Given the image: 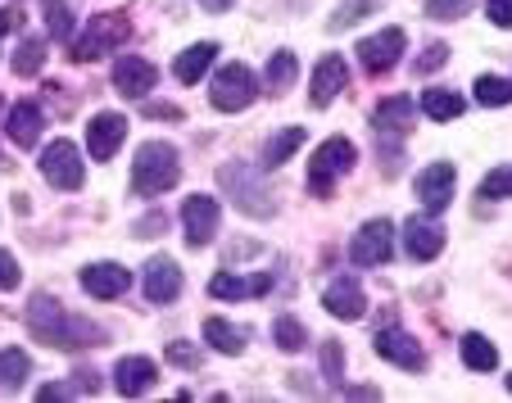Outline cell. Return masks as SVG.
Instances as JSON below:
<instances>
[{"instance_id":"6da1fadb","label":"cell","mask_w":512,"mask_h":403,"mask_svg":"<svg viewBox=\"0 0 512 403\" xmlns=\"http://www.w3.org/2000/svg\"><path fill=\"white\" fill-rule=\"evenodd\" d=\"M28 322H32V331H37V340H46V345H55V349H91V345H105L109 340L105 327H96V322H87V317H73L50 295L32 299Z\"/></svg>"},{"instance_id":"7a4b0ae2","label":"cell","mask_w":512,"mask_h":403,"mask_svg":"<svg viewBox=\"0 0 512 403\" xmlns=\"http://www.w3.org/2000/svg\"><path fill=\"white\" fill-rule=\"evenodd\" d=\"M182 182V159L168 141H145L136 150V164H132V191L136 195H164Z\"/></svg>"},{"instance_id":"3957f363","label":"cell","mask_w":512,"mask_h":403,"mask_svg":"<svg viewBox=\"0 0 512 403\" xmlns=\"http://www.w3.org/2000/svg\"><path fill=\"white\" fill-rule=\"evenodd\" d=\"M218 186L232 195V204L250 218H272L277 213V200H272L268 182L254 173V164H223L218 168Z\"/></svg>"},{"instance_id":"277c9868","label":"cell","mask_w":512,"mask_h":403,"mask_svg":"<svg viewBox=\"0 0 512 403\" xmlns=\"http://www.w3.org/2000/svg\"><path fill=\"white\" fill-rule=\"evenodd\" d=\"M127 32H132V23H127L123 14H96V19H91V28L82 32V37L68 41V59H78V64H91V59H100L105 50L123 46Z\"/></svg>"},{"instance_id":"5b68a950","label":"cell","mask_w":512,"mask_h":403,"mask_svg":"<svg viewBox=\"0 0 512 403\" xmlns=\"http://www.w3.org/2000/svg\"><path fill=\"white\" fill-rule=\"evenodd\" d=\"M354 164H358V150L345 141V136H331V141H322L318 154H313V164H309L313 195H331V186H336L345 173H354Z\"/></svg>"},{"instance_id":"8992f818","label":"cell","mask_w":512,"mask_h":403,"mask_svg":"<svg viewBox=\"0 0 512 403\" xmlns=\"http://www.w3.org/2000/svg\"><path fill=\"white\" fill-rule=\"evenodd\" d=\"M41 173H46V182L55 191H78L87 182V168H82V154L73 141H50L41 150Z\"/></svg>"},{"instance_id":"52a82bcc","label":"cell","mask_w":512,"mask_h":403,"mask_svg":"<svg viewBox=\"0 0 512 403\" xmlns=\"http://www.w3.org/2000/svg\"><path fill=\"white\" fill-rule=\"evenodd\" d=\"M390 254H395V222H386V218L363 222L354 245H349V259L358 268H381V263H390Z\"/></svg>"},{"instance_id":"ba28073f","label":"cell","mask_w":512,"mask_h":403,"mask_svg":"<svg viewBox=\"0 0 512 403\" xmlns=\"http://www.w3.org/2000/svg\"><path fill=\"white\" fill-rule=\"evenodd\" d=\"M209 100H213V109H223V114L250 109L254 105V73L245 64H227L223 73H218V82H213Z\"/></svg>"},{"instance_id":"9c48e42d","label":"cell","mask_w":512,"mask_h":403,"mask_svg":"<svg viewBox=\"0 0 512 403\" xmlns=\"http://www.w3.org/2000/svg\"><path fill=\"white\" fill-rule=\"evenodd\" d=\"M155 82H159V68L141 55H123L114 64V87H118V96H127V100H145L155 91Z\"/></svg>"},{"instance_id":"30bf717a","label":"cell","mask_w":512,"mask_h":403,"mask_svg":"<svg viewBox=\"0 0 512 403\" xmlns=\"http://www.w3.org/2000/svg\"><path fill=\"white\" fill-rule=\"evenodd\" d=\"M404 46H408L404 28H386V32H377V37H368L363 46H358V64L368 68V73H386V68L399 64Z\"/></svg>"},{"instance_id":"8fae6325","label":"cell","mask_w":512,"mask_h":403,"mask_svg":"<svg viewBox=\"0 0 512 403\" xmlns=\"http://www.w3.org/2000/svg\"><path fill=\"white\" fill-rule=\"evenodd\" d=\"M182 227L191 245H209L218 236V200L213 195H186L182 200Z\"/></svg>"},{"instance_id":"7c38bea8","label":"cell","mask_w":512,"mask_h":403,"mask_svg":"<svg viewBox=\"0 0 512 403\" xmlns=\"http://www.w3.org/2000/svg\"><path fill=\"white\" fill-rule=\"evenodd\" d=\"M141 290H145V299H150V304H173V299L182 295V268H177L168 254H159V259L145 263Z\"/></svg>"},{"instance_id":"4fadbf2b","label":"cell","mask_w":512,"mask_h":403,"mask_svg":"<svg viewBox=\"0 0 512 403\" xmlns=\"http://www.w3.org/2000/svg\"><path fill=\"white\" fill-rule=\"evenodd\" d=\"M127 141V118L123 114H96L91 118V127H87V150H91V159H114L118 154V145Z\"/></svg>"},{"instance_id":"5bb4252c","label":"cell","mask_w":512,"mask_h":403,"mask_svg":"<svg viewBox=\"0 0 512 403\" xmlns=\"http://www.w3.org/2000/svg\"><path fill=\"white\" fill-rule=\"evenodd\" d=\"M322 304H327V313L340 317V322H358V317L368 313V299H363L358 277H336L327 290H322Z\"/></svg>"},{"instance_id":"9a60e30c","label":"cell","mask_w":512,"mask_h":403,"mask_svg":"<svg viewBox=\"0 0 512 403\" xmlns=\"http://www.w3.org/2000/svg\"><path fill=\"white\" fill-rule=\"evenodd\" d=\"M417 200H422V209L445 213L449 200H454V164L422 168V173H417Z\"/></svg>"},{"instance_id":"2e32d148","label":"cell","mask_w":512,"mask_h":403,"mask_svg":"<svg viewBox=\"0 0 512 403\" xmlns=\"http://www.w3.org/2000/svg\"><path fill=\"white\" fill-rule=\"evenodd\" d=\"M377 354L386 358V363L404 367V372H422L426 367V349L417 345L408 331H377Z\"/></svg>"},{"instance_id":"e0dca14e","label":"cell","mask_w":512,"mask_h":403,"mask_svg":"<svg viewBox=\"0 0 512 403\" xmlns=\"http://www.w3.org/2000/svg\"><path fill=\"white\" fill-rule=\"evenodd\" d=\"M127 286H132V272L123 263H91V268H82V290L96 299H118Z\"/></svg>"},{"instance_id":"ac0fdd59","label":"cell","mask_w":512,"mask_h":403,"mask_svg":"<svg viewBox=\"0 0 512 403\" xmlns=\"http://www.w3.org/2000/svg\"><path fill=\"white\" fill-rule=\"evenodd\" d=\"M155 381H159V367H155V358H145V354H132L114 367V385H118V394H127V399L145 394Z\"/></svg>"},{"instance_id":"d6986e66","label":"cell","mask_w":512,"mask_h":403,"mask_svg":"<svg viewBox=\"0 0 512 403\" xmlns=\"http://www.w3.org/2000/svg\"><path fill=\"white\" fill-rule=\"evenodd\" d=\"M345 59L340 55H322L318 59V68H313V87H309V100L313 105H331V100L340 96V91H345Z\"/></svg>"},{"instance_id":"ffe728a7","label":"cell","mask_w":512,"mask_h":403,"mask_svg":"<svg viewBox=\"0 0 512 403\" xmlns=\"http://www.w3.org/2000/svg\"><path fill=\"white\" fill-rule=\"evenodd\" d=\"M404 245L417 263H431L435 254L445 250V231L435 227V222H426V218H408L404 222Z\"/></svg>"},{"instance_id":"44dd1931","label":"cell","mask_w":512,"mask_h":403,"mask_svg":"<svg viewBox=\"0 0 512 403\" xmlns=\"http://www.w3.org/2000/svg\"><path fill=\"white\" fill-rule=\"evenodd\" d=\"M41 132H46V114H41V105L37 100H19V105L10 109V141L23 145V150H32Z\"/></svg>"},{"instance_id":"7402d4cb","label":"cell","mask_w":512,"mask_h":403,"mask_svg":"<svg viewBox=\"0 0 512 403\" xmlns=\"http://www.w3.org/2000/svg\"><path fill=\"white\" fill-rule=\"evenodd\" d=\"M272 290V277H236V272H218L209 281V295L213 299H254V295H268Z\"/></svg>"},{"instance_id":"603a6c76","label":"cell","mask_w":512,"mask_h":403,"mask_svg":"<svg viewBox=\"0 0 512 403\" xmlns=\"http://www.w3.org/2000/svg\"><path fill=\"white\" fill-rule=\"evenodd\" d=\"M372 127H377L381 136H404L408 127H413V100L408 96H386L377 105V114H372Z\"/></svg>"},{"instance_id":"cb8c5ba5","label":"cell","mask_w":512,"mask_h":403,"mask_svg":"<svg viewBox=\"0 0 512 403\" xmlns=\"http://www.w3.org/2000/svg\"><path fill=\"white\" fill-rule=\"evenodd\" d=\"M213 59H218V46H213V41H195V46L182 50V55H177V64H173L177 82H182V87H195Z\"/></svg>"},{"instance_id":"d4e9b609","label":"cell","mask_w":512,"mask_h":403,"mask_svg":"<svg viewBox=\"0 0 512 403\" xmlns=\"http://www.w3.org/2000/svg\"><path fill=\"white\" fill-rule=\"evenodd\" d=\"M204 345L236 358V354H245V331L232 327L227 317H209V322H204Z\"/></svg>"},{"instance_id":"484cf974","label":"cell","mask_w":512,"mask_h":403,"mask_svg":"<svg viewBox=\"0 0 512 403\" xmlns=\"http://www.w3.org/2000/svg\"><path fill=\"white\" fill-rule=\"evenodd\" d=\"M422 109H426V118H435V123H454V118L467 109V100L458 96V91L431 87V91H426V96H422Z\"/></svg>"},{"instance_id":"4316f807","label":"cell","mask_w":512,"mask_h":403,"mask_svg":"<svg viewBox=\"0 0 512 403\" xmlns=\"http://www.w3.org/2000/svg\"><path fill=\"white\" fill-rule=\"evenodd\" d=\"M300 145H304V127H281V132L263 145V168H281Z\"/></svg>"},{"instance_id":"83f0119b","label":"cell","mask_w":512,"mask_h":403,"mask_svg":"<svg viewBox=\"0 0 512 403\" xmlns=\"http://www.w3.org/2000/svg\"><path fill=\"white\" fill-rule=\"evenodd\" d=\"M463 363L472 367V372H494V367H499V349H494L481 331H467L463 336Z\"/></svg>"},{"instance_id":"f1b7e54d","label":"cell","mask_w":512,"mask_h":403,"mask_svg":"<svg viewBox=\"0 0 512 403\" xmlns=\"http://www.w3.org/2000/svg\"><path fill=\"white\" fill-rule=\"evenodd\" d=\"M32 376V358L23 349H0V385L5 390H23Z\"/></svg>"},{"instance_id":"f546056e","label":"cell","mask_w":512,"mask_h":403,"mask_svg":"<svg viewBox=\"0 0 512 403\" xmlns=\"http://www.w3.org/2000/svg\"><path fill=\"white\" fill-rule=\"evenodd\" d=\"M295 73H300V59L290 55V50H277V55L268 59V73H263V82H268V91L277 96V91H286L290 82H295Z\"/></svg>"},{"instance_id":"4dcf8cb0","label":"cell","mask_w":512,"mask_h":403,"mask_svg":"<svg viewBox=\"0 0 512 403\" xmlns=\"http://www.w3.org/2000/svg\"><path fill=\"white\" fill-rule=\"evenodd\" d=\"M41 64H46V41H41V37H23L19 50H14V73H19V77H37Z\"/></svg>"},{"instance_id":"1f68e13d","label":"cell","mask_w":512,"mask_h":403,"mask_svg":"<svg viewBox=\"0 0 512 403\" xmlns=\"http://www.w3.org/2000/svg\"><path fill=\"white\" fill-rule=\"evenodd\" d=\"M472 96L481 100V105H490V109L512 105V82H508V77H494V73H485V77H476Z\"/></svg>"},{"instance_id":"d6a6232c","label":"cell","mask_w":512,"mask_h":403,"mask_svg":"<svg viewBox=\"0 0 512 403\" xmlns=\"http://www.w3.org/2000/svg\"><path fill=\"white\" fill-rule=\"evenodd\" d=\"M272 336H277V349H286V354H300V349L309 345V331H304V322H295V317H277V322H272Z\"/></svg>"},{"instance_id":"836d02e7","label":"cell","mask_w":512,"mask_h":403,"mask_svg":"<svg viewBox=\"0 0 512 403\" xmlns=\"http://www.w3.org/2000/svg\"><path fill=\"white\" fill-rule=\"evenodd\" d=\"M377 5H381V0H349V5H340V10H336V19H331L327 28H331V32L354 28V23H358V19H368V14L377 10Z\"/></svg>"},{"instance_id":"e575fe53","label":"cell","mask_w":512,"mask_h":403,"mask_svg":"<svg viewBox=\"0 0 512 403\" xmlns=\"http://www.w3.org/2000/svg\"><path fill=\"white\" fill-rule=\"evenodd\" d=\"M46 28L55 41H73V14L64 0H46Z\"/></svg>"},{"instance_id":"d590c367","label":"cell","mask_w":512,"mask_h":403,"mask_svg":"<svg viewBox=\"0 0 512 403\" xmlns=\"http://www.w3.org/2000/svg\"><path fill=\"white\" fill-rule=\"evenodd\" d=\"M512 195V164L494 168V173H485L481 182V200H508Z\"/></svg>"},{"instance_id":"8d00e7d4","label":"cell","mask_w":512,"mask_h":403,"mask_svg":"<svg viewBox=\"0 0 512 403\" xmlns=\"http://www.w3.org/2000/svg\"><path fill=\"white\" fill-rule=\"evenodd\" d=\"M472 10V0H426V19H440V23H454Z\"/></svg>"},{"instance_id":"74e56055","label":"cell","mask_w":512,"mask_h":403,"mask_svg":"<svg viewBox=\"0 0 512 403\" xmlns=\"http://www.w3.org/2000/svg\"><path fill=\"white\" fill-rule=\"evenodd\" d=\"M322 372H327L331 385H340V376H345V354H340L336 340H327V345H322Z\"/></svg>"},{"instance_id":"f35d334b","label":"cell","mask_w":512,"mask_h":403,"mask_svg":"<svg viewBox=\"0 0 512 403\" xmlns=\"http://www.w3.org/2000/svg\"><path fill=\"white\" fill-rule=\"evenodd\" d=\"M168 363H177V367H200V349L186 345V340H173V345H168Z\"/></svg>"},{"instance_id":"ab89813d","label":"cell","mask_w":512,"mask_h":403,"mask_svg":"<svg viewBox=\"0 0 512 403\" xmlns=\"http://www.w3.org/2000/svg\"><path fill=\"white\" fill-rule=\"evenodd\" d=\"M19 263H14L10 250H0V290H19Z\"/></svg>"},{"instance_id":"60d3db41","label":"cell","mask_w":512,"mask_h":403,"mask_svg":"<svg viewBox=\"0 0 512 403\" xmlns=\"http://www.w3.org/2000/svg\"><path fill=\"white\" fill-rule=\"evenodd\" d=\"M445 59H449V46H445V41H435V46H426V55L417 59V73H431V68H445Z\"/></svg>"},{"instance_id":"b9f144b4","label":"cell","mask_w":512,"mask_h":403,"mask_svg":"<svg viewBox=\"0 0 512 403\" xmlns=\"http://www.w3.org/2000/svg\"><path fill=\"white\" fill-rule=\"evenodd\" d=\"M485 14L494 28H512V0H485Z\"/></svg>"},{"instance_id":"7bdbcfd3","label":"cell","mask_w":512,"mask_h":403,"mask_svg":"<svg viewBox=\"0 0 512 403\" xmlns=\"http://www.w3.org/2000/svg\"><path fill=\"white\" fill-rule=\"evenodd\" d=\"M73 394H78L73 385H41L37 399H73Z\"/></svg>"},{"instance_id":"ee69618b","label":"cell","mask_w":512,"mask_h":403,"mask_svg":"<svg viewBox=\"0 0 512 403\" xmlns=\"http://www.w3.org/2000/svg\"><path fill=\"white\" fill-rule=\"evenodd\" d=\"M345 394H349V399H381L377 385H345Z\"/></svg>"},{"instance_id":"f6af8a7d","label":"cell","mask_w":512,"mask_h":403,"mask_svg":"<svg viewBox=\"0 0 512 403\" xmlns=\"http://www.w3.org/2000/svg\"><path fill=\"white\" fill-rule=\"evenodd\" d=\"M23 23V14L19 10H0V37H5V32H14Z\"/></svg>"},{"instance_id":"bcb514c9","label":"cell","mask_w":512,"mask_h":403,"mask_svg":"<svg viewBox=\"0 0 512 403\" xmlns=\"http://www.w3.org/2000/svg\"><path fill=\"white\" fill-rule=\"evenodd\" d=\"M78 385H82L87 394H96V390H100V372H91V367H87V372H78Z\"/></svg>"},{"instance_id":"7dc6e473","label":"cell","mask_w":512,"mask_h":403,"mask_svg":"<svg viewBox=\"0 0 512 403\" xmlns=\"http://www.w3.org/2000/svg\"><path fill=\"white\" fill-rule=\"evenodd\" d=\"M200 5H204V10H209V14H223V10H232L236 0H200Z\"/></svg>"},{"instance_id":"c3c4849f","label":"cell","mask_w":512,"mask_h":403,"mask_svg":"<svg viewBox=\"0 0 512 403\" xmlns=\"http://www.w3.org/2000/svg\"><path fill=\"white\" fill-rule=\"evenodd\" d=\"M503 385H508V390H512V372H508V376H503Z\"/></svg>"},{"instance_id":"681fc988","label":"cell","mask_w":512,"mask_h":403,"mask_svg":"<svg viewBox=\"0 0 512 403\" xmlns=\"http://www.w3.org/2000/svg\"><path fill=\"white\" fill-rule=\"evenodd\" d=\"M0 159H5V154H0Z\"/></svg>"}]
</instances>
